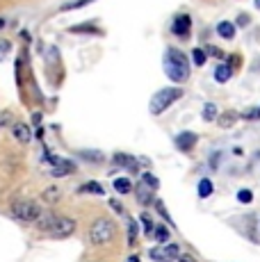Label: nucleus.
<instances>
[{"mask_svg": "<svg viewBox=\"0 0 260 262\" xmlns=\"http://www.w3.org/2000/svg\"><path fill=\"white\" fill-rule=\"evenodd\" d=\"M206 50L203 48H194L192 50V59H194V64H197V67H203V64H206Z\"/></svg>", "mask_w": 260, "mask_h": 262, "instance_id": "4be33fe9", "label": "nucleus"}, {"mask_svg": "<svg viewBox=\"0 0 260 262\" xmlns=\"http://www.w3.org/2000/svg\"><path fill=\"white\" fill-rule=\"evenodd\" d=\"M34 224H37V228L41 230L44 235H51V237H57V239H64V237L76 233V221H73L71 216L41 214Z\"/></svg>", "mask_w": 260, "mask_h": 262, "instance_id": "f257e3e1", "label": "nucleus"}, {"mask_svg": "<svg viewBox=\"0 0 260 262\" xmlns=\"http://www.w3.org/2000/svg\"><path fill=\"white\" fill-rule=\"evenodd\" d=\"M126 262H142V260H139V258H137V255H130V258H128Z\"/></svg>", "mask_w": 260, "mask_h": 262, "instance_id": "e433bc0d", "label": "nucleus"}, {"mask_svg": "<svg viewBox=\"0 0 260 262\" xmlns=\"http://www.w3.org/2000/svg\"><path fill=\"white\" fill-rule=\"evenodd\" d=\"M148 255H151V260H156V262H174L178 255H181V249H178V244L156 246V249L148 251Z\"/></svg>", "mask_w": 260, "mask_h": 262, "instance_id": "423d86ee", "label": "nucleus"}, {"mask_svg": "<svg viewBox=\"0 0 260 262\" xmlns=\"http://www.w3.org/2000/svg\"><path fill=\"white\" fill-rule=\"evenodd\" d=\"M231 75H233V71L228 64H219V67L214 69V80H217V82H228Z\"/></svg>", "mask_w": 260, "mask_h": 262, "instance_id": "4468645a", "label": "nucleus"}, {"mask_svg": "<svg viewBox=\"0 0 260 262\" xmlns=\"http://www.w3.org/2000/svg\"><path fill=\"white\" fill-rule=\"evenodd\" d=\"M153 203H156V208H158V212H160V216H162L164 221H167V224H174V219H171V214L167 212V208H164V203L162 201H153Z\"/></svg>", "mask_w": 260, "mask_h": 262, "instance_id": "a878e982", "label": "nucleus"}, {"mask_svg": "<svg viewBox=\"0 0 260 262\" xmlns=\"http://www.w3.org/2000/svg\"><path fill=\"white\" fill-rule=\"evenodd\" d=\"M135 191H137V201H139L142 205H151L153 201H156V199H153L156 189H151L148 185H144V183H139L137 187H135Z\"/></svg>", "mask_w": 260, "mask_h": 262, "instance_id": "9b49d317", "label": "nucleus"}, {"mask_svg": "<svg viewBox=\"0 0 260 262\" xmlns=\"http://www.w3.org/2000/svg\"><path fill=\"white\" fill-rule=\"evenodd\" d=\"M235 119H237V114H235V112L222 114V117H219V125H222V128H231V125L235 123Z\"/></svg>", "mask_w": 260, "mask_h": 262, "instance_id": "393cba45", "label": "nucleus"}, {"mask_svg": "<svg viewBox=\"0 0 260 262\" xmlns=\"http://www.w3.org/2000/svg\"><path fill=\"white\" fill-rule=\"evenodd\" d=\"M237 201H240V203H251V201H253V191L251 189H240L237 191Z\"/></svg>", "mask_w": 260, "mask_h": 262, "instance_id": "bb28decb", "label": "nucleus"}, {"mask_svg": "<svg viewBox=\"0 0 260 262\" xmlns=\"http://www.w3.org/2000/svg\"><path fill=\"white\" fill-rule=\"evenodd\" d=\"M249 21H251V18H249L247 14H242V16L237 18V25H249Z\"/></svg>", "mask_w": 260, "mask_h": 262, "instance_id": "c9c22d12", "label": "nucleus"}, {"mask_svg": "<svg viewBox=\"0 0 260 262\" xmlns=\"http://www.w3.org/2000/svg\"><path fill=\"white\" fill-rule=\"evenodd\" d=\"M206 55H214V57H224V53L219 48H214V46H210V48H206Z\"/></svg>", "mask_w": 260, "mask_h": 262, "instance_id": "72a5a7b5", "label": "nucleus"}, {"mask_svg": "<svg viewBox=\"0 0 260 262\" xmlns=\"http://www.w3.org/2000/svg\"><path fill=\"white\" fill-rule=\"evenodd\" d=\"M217 34L222 39H228V41H231V39L235 37V23H231V21H222L217 25Z\"/></svg>", "mask_w": 260, "mask_h": 262, "instance_id": "ddd939ff", "label": "nucleus"}, {"mask_svg": "<svg viewBox=\"0 0 260 262\" xmlns=\"http://www.w3.org/2000/svg\"><path fill=\"white\" fill-rule=\"evenodd\" d=\"M256 7H258V9H260V0H256Z\"/></svg>", "mask_w": 260, "mask_h": 262, "instance_id": "4c0bfd02", "label": "nucleus"}, {"mask_svg": "<svg viewBox=\"0 0 260 262\" xmlns=\"http://www.w3.org/2000/svg\"><path fill=\"white\" fill-rule=\"evenodd\" d=\"M114 164H119V167H123V169H128V171H137V158H133V155H128V153H117L114 155Z\"/></svg>", "mask_w": 260, "mask_h": 262, "instance_id": "f8f14e48", "label": "nucleus"}, {"mask_svg": "<svg viewBox=\"0 0 260 262\" xmlns=\"http://www.w3.org/2000/svg\"><path fill=\"white\" fill-rule=\"evenodd\" d=\"M142 224H144V228H146V233L151 235V230H153V221H151V216H148V214H142Z\"/></svg>", "mask_w": 260, "mask_h": 262, "instance_id": "c756f323", "label": "nucleus"}, {"mask_svg": "<svg viewBox=\"0 0 260 262\" xmlns=\"http://www.w3.org/2000/svg\"><path fill=\"white\" fill-rule=\"evenodd\" d=\"M12 214L16 216L18 221H26V224H34L44 212H41V205L37 201H16L12 205Z\"/></svg>", "mask_w": 260, "mask_h": 262, "instance_id": "39448f33", "label": "nucleus"}, {"mask_svg": "<svg viewBox=\"0 0 260 262\" xmlns=\"http://www.w3.org/2000/svg\"><path fill=\"white\" fill-rule=\"evenodd\" d=\"M212 191H214L212 180H210V178H201V180H199V199H208Z\"/></svg>", "mask_w": 260, "mask_h": 262, "instance_id": "2eb2a0df", "label": "nucleus"}, {"mask_svg": "<svg viewBox=\"0 0 260 262\" xmlns=\"http://www.w3.org/2000/svg\"><path fill=\"white\" fill-rule=\"evenodd\" d=\"M151 235H153V237H156L158 242H162V244H164V242H169V228H167V226H162V224H160V226H153Z\"/></svg>", "mask_w": 260, "mask_h": 262, "instance_id": "6ab92c4d", "label": "nucleus"}, {"mask_svg": "<svg viewBox=\"0 0 260 262\" xmlns=\"http://www.w3.org/2000/svg\"><path fill=\"white\" fill-rule=\"evenodd\" d=\"M217 117H219L217 105H214V103H206V105H203V112H201V119L203 121H208V123H210V121H214Z\"/></svg>", "mask_w": 260, "mask_h": 262, "instance_id": "dca6fc26", "label": "nucleus"}, {"mask_svg": "<svg viewBox=\"0 0 260 262\" xmlns=\"http://www.w3.org/2000/svg\"><path fill=\"white\" fill-rule=\"evenodd\" d=\"M14 123V114L12 112H0V128H7Z\"/></svg>", "mask_w": 260, "mask_h": 262, "instance_id": "cd10ccee", "label": "nucleus"}, {"mask_svg": "<svg viewBox=\"0 0 260 262\" xmlns=\"http://www.w3.org/2000/svg\"><path fill=\"white\" fill-rule=\"evenodd\" d=\"M59 196H62V191H59L57 187H48V189H44L41 191V199H44V203H57L59 201Z\"/></svg>", "mask_w": 260, "mask_h": 262, "instance_id": "f3484780", "label": "nucleus"}, {"mask_svg": "<svg viewBox=\"0 0 260 262\" xmlns=\"http://www.w3.org/2000/svg\"><path fill=\"white\" fill-rule=\"evenodd\" d=\"M94 3V0H73V3H67L62 9H78V7H84V5Z\"/></svg>", "mask_w": 260, "mask_h": 262, "instance_id": "c85d7f7f", "label": "nucleus"}, {"mask_svg": "<svg viewBox=\"0 0 260 262\" xmlns=\"http://www.w3.org/2000/svg\"><path fill=\"white\" fill-rule=\"evenodd\" d=\"M3 25H5V21H3V18H0V28H3Z\"/></svg>", "mask_w": 260, "mask_h": 262, "instance_id": "58836bf2", "label": "nucleus"}, {"mask_svg": "<svg viewBox=\"0 0 260 262\" xmlns=\"http://www.w3.org/2000/svg\"><path fill=\"white\" fill-rule=\"evenodd\" d=\"M242 119H260V110H249V112H242Z\"/></svg>", "mask_w": 260, "mask_h": 262, "instance_id": "2f4dec72", "label": "nucleus"}, {"mask_svg": "<svg viewBox=\"0 0 260 262\" xmlns=\"http://www.w3.org/2000/svg\"><path fill=\"white\" fill-rule=\"evenodd\" d=\"M137 221L135 219H128V244L135 246V235H137Z\"/></svg>", "mask_w": 260, "mask_h": 262, "instance_id": "5701e85b", "label": "nucleus"}, {"mask_svg": "<svg viewBox=\"0 0 260 262\" xmlns=\"http://www.w3.org/2000/svg\"><path fill=\"white\" fill-rule=\"evenodd\" d=\"M44 160L53 164V176H67V173H73V171H76V164L73 162L62 160V158H55L51 153H44Z\"/></svg>", "mask_w": 260, "mask_h": 262, "instance_id": "0eeeda50", "label": "nucleus"}, {"mask_svg": "<svg viewBox=\"0 0 260 262\" xmlns=\"http://www.w3.org/2000/svg\"><path fill=\"white\" fill-rule=\"evenodd\" d=\"M197 135L194 133H189V130H185V133H178L176 135V139H174V146H176L181 153H189V150L197 146Z\"/></svg>", "mask_w": 260, "mask_h": 262, "instance_id": "6e6552de", "label": "nucleus"}, {"mask_svg": "<svg viewBox=\"0 0 260 262\" xmlns=\"http://www.w3.org/2000/svg\"><path fill=\"white\" fill-rule=\"evenodd\" d=\"M178 262H197V260H194L189 253H181V255H178Z\"/></svg>", "mask_w": 260, "mask_h": 262, "instance_id": "f704fd0d", "label": "nucleus"}, {"mask_svg": "<svg viewBox=\"0 0 260 262\" xmlns=\"http://www.w3.org/2000/svg\"><path fill=\"white\" fill-rule=\"evenodd\" d=\"M142 183H144V185H148L151 189H158V187H160V180H158L153 173H148V171L142 176Z\"/></svg>", "mask_w": 260, "mask_h": 262, "instance_id": "b1692460", "label": "nucleus"}, {"mask_svg": "<svg viewBox=\"0 0 260 262\" xmlns=\"http://www.w3.org/2000/svg\"><path fill=\"white\" fill-rule=\"evenodd\" d=\"M114 189H117L119 194H130V191H133V185H130L128 178H114Z\"/></svg>", "mask_w": 260, "mask_h": 262, "instance_id": "412c9836", "label": "nucleus"}, {"mask_svg": "<svg viewBox=\"0 0 260 262\" xmlns=\"http://www.w3.org/2000/svg\"><path fill=\"white\" fill-rule=\"evenodd\" d=\"M164 73L176 84L185 82L189 78V59L178 48H169L167 55H164Z\"/></svg>", "mask_w": 260, "mask_h": 262, "instance_id": "f03ea898", "label": "nucleus"}, {"mask_svg": "<svg viewBox=\"0 0 260 262\" xmlns=\"http://www.w3.org/2000/svg\"><path fill=\"white\" fill-rule=\"evenodd\" d=\"M7 53H9V41H0V62L7 57Z\"/></svg>", "mask_w": 260, "mask_h": 262, "instance_id": "7c9ffc66", "label": "nucleus"}, {"mask_svg": "<svg viewBox=\"0 0 260 262\" xmlns=\"http://www.w3.org/2000/svg\"><path fill=\"white\" fill-rule=\"evenodd\" d=\"M80 158H84V160H89V162H94V164H98V162H103L105 160V155L101 153V150H80Z\"/></svg>", "mask_w": 260, "mask_h": 262, "instance_id": "a211bd4d", "label": "nucleus"}, {"mask_svg": "<svg viewBox=\"0 0 260 262\" xmlns=\"http://www.w3.org/2000/svg\"><path fill=\"white\" fill-rule=\"evenodd\" d=\"M189 30H192V18H189L187 14H178V16L174 18V34L181 39H187Z\"/></svg>", "mask_w": 260, "mask_h": 262, "instance_id": "1a4fd4ad", "label": "nucleus"}, {"mask_svg": "<svg viewBox=\"0 0 260 262\" xmlns=\"http://www.w3.org/2000/svg\"><path fill=\"white\" fill-rule=\"evenodd\" d=\"M114 235H117V224L110 216H98L92 224V228H89V239H92L94 246L110 244L114 239Z\"/></svg>", "mask_w": 260, "mask_h": 262, "instance_id": "7ed1b4c3", "label": "nucleus"}, {"mask_svg": "<svg viewBox=\"0 0 260 262\" xmlns=\"http://www.w3.org/2000/svg\"><path fill=\"white\" fill-rule=\"evenodd\" d=\"M12 135L18 144H30L32 142V133H30L28 123H21V121H14L12 123Z\"/></svg>", "mask_w": 260, "mask_h": 262, "instance_id": "9d476101", "label": "nucleus"}, {"mask_svg": "<svg viewBox=\"0 0 260 262\" xmlns=\"http://www.w3.org/2000/svg\"><path fill=\"white\" fill-rule=\"evenodd\" d=\"M80 194H87V191H92V194H98V196H105V189H103V185H98V183H87V185H82V187L78 189Z\"/></svg>", "mask_w": 260, "mask_h": 262, "instance_id": "aec40b11", "label": "nucleus"}, {"mask_svg": "<svg viewBox=\"0 0 260 262\" xmlns=\"http://www.w3.org/2000/svg\"><path fill=\"white\" fill-rule=\"evenodd\" d=\"M110 205H112V210H117V212H119V214H123V212H126V210H123V205H121V203H119V201H117V199H112V201H110Z\"/></svg>", "mask_w": 260, "mask_h": 262, "instance_id": "473e14b6", "label": "nucleus"}, {"mask_svg": "<svg viewBox=\"0 0 260 262\" xmlns=\"http://www.w3.org/2000/svg\"><path fill=\"white\" fill-rule=\"evenodd\" d=\"M183 96V89H178V87H164V89H160V92L153 94V98H151V114H162V112H167L169 107H171L174 103H176L178 98Z\"/></svg>", "mask_w": 260, "mask_h": 262, "instance_id": "20e7f679", "label": "nucleus"}]
</instances>
